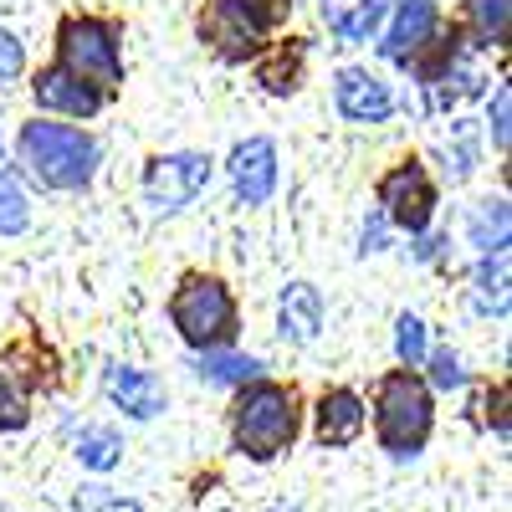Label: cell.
Wrapping results in <instances>:
<instances>
[{
  "mask_svg": "<svg viewBox=\"0 0 512 512\" xmlns=\"http://www.w3.org/2000/svg\"><path fill=\"white\" fill-rule=\"evenodd\" d=\"M16 149H21V164L52 190H82L98 164V144L67 123H26Z\"/></svg>",
  "mask_w": 512,
  "mask_h": 512,
  "instance_id": "6da1fadb",
  "label": "cell"
},
{
  "mask_svg": "<svg viewBox=\"0 0 512 512\" xmlns=\"http://www.w3.org/2000/svg\"><path fill=\"white\" fill-rule=\"evenodd\" d=\"M231 425H236V446L251 461H272L297 436V405L282 384H246L231 410Z\"/></svg>",
  "mask_w": 512,
  "mask_h": 512,
  "instance_id": "7a4b0ae2",
  "label": "cell"
},
{
  "mask_svg": "<svg viewBox=\"0 0 512 512\" xmlns=\"http://www.w3.org/2000/svg\"><path fill=\"white\" fill-rule=\"evenodd\" d=\"M374 425H379V441L390 456H415L425 446V436H431V390L410 369L384 374Z\"/></svg>",
  "mask_w": 512,
  "mask_h": 512,
  "instance_id": "3957f363",
  "label": "cell"
},
{
  "mask_svg": "<svg viewBox=\"0 0 512 512\" xmlns=\"http://www.w3.org/2000/svg\"><path fill=\"white\" fill-rule=\"evenodd\" d=\"M169 318H175L185 344H195V349H216L236 333V303L216 277H190L175 292V303H169Z\"/></svg>",
  "mask_w": 512,
  "mask_h": 512,
  "instance_id": "277c9868",
  "label": "cell"
},
{
  "mask_svg": "<svg viewBox=\"0 0 512 512\" xmlns=\"http://www.w3.org/2000/svg\"><path fill=\"white\" fill-rule=\"evenodd\" d=\"M62 67L88 82L93 93H108L123 82V62H118V31L108 21H93V16H77L62 26Z\"/></svg>",
  "mask_w": 512,
  "mask_h": 512,
  "instance_id": "5b68a950",
  "label": "cell"
},
{
  "mask_svg": "<svg viewBox=\"0 0 512 512\" xmlns=\"http://www.w3.org/2000/svg\"><path fill=\"white\" fill-rule=\"evenodd\" d=\"M210 180V159L205 154H169V159H154L149 175H144V195L154 210H180L200 195V185Z\"/></svg>",
  "mask_w": 512,
  "mask_h": 512,
  "instance_id": "8992f818",
  "label": "cell"
},
{
  "mask_svg": "<svg viewBox=\"0 0 512 512\" xmlns=\"http://www.w3.org/2000/svg\"><path fill=\"white\" fill-rule=\"evenodd\" d=\"M379 205H384V216H390L400 231H425V221H431V205H436V190L431 180H425V169L420 164H400L390 169V175L379 180Z\"/></svg>",
  "mask_w": 512,
  "mask_h": 512,
  "instance_id": "52a82bcc",
  "label": "cell"
},
{
  "mask_svg": "<svg viewBox=\"0 0 512 512\" xmlns=\"http://www.w3.org/2000/svg\"><path fill=\"white\" fill-rule=\"evenodd\" d=\"M231 185L246 205H267L277 190V144L272 139H246L231 154Z\"/></svg>",
  "mask_w": 512,
  "mask_h": 512,
  "instance_id": "ba28073f",
  "label": "cell"
},
{
  "mask_svg": "<svg viewBox=\"0 0 512 512\" xmlns=\"http://www.w3.org/2000/svg\"><path fill=\"white\" fill-rule=\"evenodd\" d=\"M333 98H338V113L354 118V123H379V118H390V108H395L390 82H379V77H374V72H364V67L338 72Z\"/></svg>",
  "mask_w": 512,
  "mask_h": 512,
  "instance_id": "9c48e42d",
  "label": "cell"
},
{
  "mask_svg": "<svg viewBox=\"0 0 512 512\" xmlns=\"http://www.w3.org/2000/svg\"><path fill=\"white\" fill-rule=\"evenodd\" d=\"M108 400L134 415V420H154L164 410V384L149 374V369H134V364H108Z\"/></svg>",
  "mask_w": 512,
  "mask_h": 512,
  "instance_id": "30bf717a",
  "label": "cell"
},
{
  "mask_svg": "<svg viewBox=\"0 0 512 512\" xmlns=\"http://www.w3.org/2000/svg\"><path fill=\"white\" fill-rule=\"evenodd\" d=\"M31 93H36V103H41V108L67 113V118H93V113L103 108V93H93L88 82H77L67 67H47V72H36Z\"/></svg>",
  "mask_w": 512,
  "mask_h": 512,
  "instance_id": "8fae6325",
  "label": "cell"
},
{
  "mask_svg": "<svg viewBox=\"0 0 512 512\" xmlns=\"http://www.w3.org/2000/svg\"><path fill=\"white\" fill-rule=\"evenodd\" d=\"M436 0H405V6L395 11V26L390 36H384V57H395V62H410L420 47H431L436 41Z\"/></svg>",
  "mask_w": 512,
  "mask_h": 512,
  "instance_id": "7c38bea8",
  "label": "cell"
},
{
  "mask_svg": "<svg viewBox=\"0 0 512 512\" xmlns=\"http://www.w3.org/2000/svg\"><path fill=\"white\" fill-rule=\"evenodd\" d=\"M277 323H282V338L292 344H313L318 328H323V297L313 282H292L277 303Z\"/></svg>",
  "mask_w": 512,
  "mask_h": 512,
  "instance_id": "4fadbf2b",
  "label": "cell"
},
{
  "mask_svg": "<svg viewBox=\"0 0 512 512\" xmlns=\"http://www.w3.org/2000/svg\"><path fill=\"white\" fill-rule=\"evenodd\" d=\"M364 431V400L354 390H328L318 400V436L323 446H349Z\"/></svg>",
  "mask_w": 512,
  "mask_h": 512,
  "instance_id": "5bb4252c",
  "label": "cell"
},
{
  "mask_svg": "<svg viewBox=\"0 0 512 512\" xmlns=\"http://www.w3.org/2000/svg\"><path fill=\"white\" fill-rule=\"evenodd\" d=\"M379 16H384L379 0H323L328 31H338L344 41H369L374 26H379Z\"/></svg>",
  "mask_w": 512,
  "mask_h": 512,
  "instance_id": "9a60e30c",
  "label": "cell"
},
{
  "mask_svg": "<svg viewBox=\"0 0 512 512\" xmlns=\"http://www.w3.org/2000/svg\"><path fill=\"white\" fill-rule=\"evenodd\" d=\"M200 31H205V41H216L226 57H246V52L256 47V36H262V31H251L231 6H221V0H216V11L200 21Z\"/></svg>",
  "mask_w": 512,
  "mask_h": 512,
  "instance_id": "2e32d148",
  "label": "cell"
},
{
  "mask_svg": "<svg viewBox=\"0 0 512 512\" xmlns=\"http://www.w3.org/2000/svg\"><path fill=\"white\" fill-rule=\"evenodd\" d=\"M200 374L210 384H256V374H262V359H251V354H226V349H205L200 354Z\"/></svg>",
  "mask_w": 512,
  "mask_h": 512,
  "instance_id": "e0dca14e",
  "label": "cell"
},
{
  "mask_svg": "<svg viewBox=\"0 0 512 512\" xmlns=\"http://www.w3.org/2000/svg\"><path fill=\"white\" fill-rule=\"evenodd\" d=\"M31 226V205L21 195V185L0 169V236H21Z\"/></svg>",
  "mask_w": 512,
  "mask_h": 512,
  "instance_id": "ac0fdd59",
  "label": "cell"
},
{
  "mask_svg": "<svg viewBox=\"0 0 512 512\" xmlns=\"http://www.w3.org/2000/svg\"><path fill=\"white\" fill-rule=\"evenodd\" d=\"M118 451H123V441H118L113 431H88V436L77 441V456H82V466H88V472H113Z\"/></svg>",
  "mask_w": 512,
  "mask_h": 512,
  "instance_id": "d6986e66",
  "label": "cell"
},
{
  "mask_svg": "<svg viewBox=\"0 0 512 512\" xmlns=\"http://www.w3.org/2000/svg\"><path fill=\"white\" fill-rule=\"evenodd\" d=\"M477 246H492L502 256V246H507V205L502 200H482L477 205Z\"/></svg>",
  "mask_w": 512,
  "mask_h": 512,
  "instance_id": "ffe728a7",
  "label": "cell"
},
{
  "mask_svg": "<svg viewBox=\"0 0 512 512\" xmlns=\"http://www.w3.org/2000/svg\"><path fill=\"white\" fill-rule=\"evenodd\" d=\"M507 0H472V26L482 41H502L507 36Z\"/></svg>",
  "mask_w": 512,
  "mask_h": 512,
  "instance_id": "44dd1931",
  "label": "cell"
},
{
  "mask_svg": "<svg viewBox=\"0 0 512 512\" xmlns=\"http://www.w3.org/2000/svg\"><path fill=\"white\" fill-rule=\"evenodd\" d=\"M395 349H400V359H405L410 369L425 359V323H420L415 313H400V323H395Z\"/></svg>",
  "mask_w": 512,
  "mask_h": 512,
  "instance_id": "7402d4cb",
  "label": "cell"
},
{
  "mask_svg": "<svg viewBox=\"0 0 512 512\" xmlns=\"http://www.w3.org/2000/svg\"><path fill=\"white\" fill-rule=\"evenodd\" d=\"M26 425V395L16 390V379L0 369V431H21Z\"/></svg>",
  "mask_w": 512,
  "mask_h": 512,
  "instance_id": "603a6c76",
  "label": "cell"
},
{
  "mask_svg": "<svg viewBox=\"0 0 512 512\" xmlns=\"http://www.w3.org/2000/svg\"><path fill=\"white\" fill-rule=\"evenodd\" d=\"M221 6H231L251 31H267V26L282 16V0H221Z\"/></svg>",
  "mask_w": 512,
  "mask_h": 512,
  "instance_id": "cb8c5ba5",
  "label": "cell"
},
{
  "mask_svg": "<svg viewBox=\"0 0 512 512\" xmlns=\"http://www.w3.org/2000/svg\"><path fill=\"white\" fill-rule=\"evenodd\" d=\"M477 282H482V297L502 313V308H507V256H497V262H482Z\"/></svg>",
  "mask_w": 512,
  "mask_h": 512,
  "instance_id": "d4e9b609",
  "label": "cell"
},
{
  "mask_svg": "<svg viewBox=\"0 0 512 512\" xmlns=\"http://www.w3.org/2000/svg\"><path fill=\"white\" fill-rule=\"evenodd\" d=\"M262 82L272 93H292L297 88V52H277V62H262Z\"/></svg>",
  "mask_w": 512,
  "mask_h": 512,
  "instance_id": "484cf974",
  "label": "cell"
},
{
  "mask_svg": "<svg viewBox=\"0 0 512 512\" xmlns=\"http://www.w3.org/2000/svg\"><path fill=\"white\" fill-rule=\"evenodd\" d=\"M431 384H436V390H461V384H466V369H461V359L451 349L431 354Z\"/></svg>",
  "mask_w": 512,
  "mask_h": 512,
  "instance_id": "4316f807",
  "label": "cell"
},
{
  "mask_svg": "<svg viewBox=\"0 0 512 512\" xmlns=\"http://www.w3.org/2000/svg\"><path fill=\"white\" fill-rule=\"evenodd\" d=\"M21 67H26V52H21V41L0 26V82H11V77H21Z\"/></svg>",
  "mask_w": 512,
  "mask_h": 512,
  "instance_id": "83f0119b",
  "label": "cell"
},
{
  "mask_svg": "<svg viewBox=\"0 0 512 512\" xmlns=\"http://www.w3.org/2000/svg\"><path fill=\"white\" fill-rule=\"evenodd\" d=\"M507 118H512V93L497 88V103H492V139H497V149H507Z\"/></svg>",
  "mask_w": 512,
  "mask_h": 512,
  "instance_id": "f1b7e54d",
  "label": "cell"
},
{
  "mask_svg": "<svg viewBox=\"0 0 512 512\" xmlns=\"http://www.w3.org/2000/svg\"><path fill=\"white\" fill-rule=\"evenodd\" d=\"M98 512H139V502H103Z\"/></svg>",
  "mask_w": 512,
  "mask_h": 512,
  "instance_id": "f546056e",
  "label": "cell"
},
{
  "mask_svg": "<svg viewBox=\"0 0 512 512\" xmlns=\"http://www.w3.org/2000/svg\"><path fill=\"white\" fill-rule=\"evenodd\" d=\"M272 512H287V507H272Z\"/></svg>",
  "mask_w": 512,
  "mask_h": 512,
  "instance_id": "4dcf8cb0",
  "label": "cell"
}]
</instances>
